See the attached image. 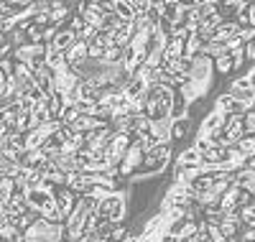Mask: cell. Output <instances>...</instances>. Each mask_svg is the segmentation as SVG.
I'll return each mask as SVG.
<instances>
[{
    "label": "cell",
    "mask_w": 255,
    "mask_h": 242,
    "mask_svg": "<svg viewBox=\"0 0 255 242\" xmlns=\"http://www.w3.org/2000/svg\"><path fill=\"white\" fill-rule=\"evenodd\" d=\"M148 92V84L143 82V79H130V84L125 87V95H128V100H138V97H143Z\"/></svg>",
    "instance_id": "cell-10"
},
{
    "label": "cell",
    "mask_w": 255,
    "mask_h": 242,
    "mask_svg": "<svg viewBox=\"0 0 255 242\" xmlns=\"http://www.w3.org/2000/svg\"><path fill=\"white\" fill-rule=\"evenodd\" d=\"M232 102H235V97H232L230 92H222V95L215 97V107H212V110H217V113H230Z\"/></svg>",
    "instance_id": "cell-13"
},
{
    "label": "cell",
    "mask_w": 255,
    "mask_h": 242,
    "mask_svg": "<svg viewBox=\"0 0 255 242\" xmlns=\"http://www.w3.org/2000/svg\"><path fill=\"white\" fill-rule=\"evenodd\" d=\"M245 74H248V77H250V79H253V82H255V64H250V69H248V72H245Z\"/></svg>",
    "instance_id": "cell-29"
},
{
    "label": "cell",
    "mask_w": 255,
    "mask_h": 242,
    "mask_svg": "<svg viewBox=\"0 0 255 242\" xmlns=\"http://www.w3.org/2000/svg\"><path fill=\"white\" fill-rule=\"evenodd\" d=\"M158 242H179V240H176L171 232L166 230V232H161V235H158Z\"/></svg>",
    "instance_id": "cell-26"
},
{
    "label": "cell",
    "mask_w": 255,
    "mask_h": 242,
    "mask_svg": "<svg viewBox=\"0 0 255 242\" xmlns=\"http://www.w3.org/2000/svg\"><path fill=\"white\" fill-rule=\"evenodd\" d=\"M250 87H255V82L248 77V74H243V77H238V79H232L230 82V87H227V92L230 95H235V92H243V90H250Z\"/></svg>",
    "instance_id": "cell-12"
},
{
    "label": "cell",
    "mask_w": 255,
    "mask_h": 242,
    "mask_svg": "<svg viewBox=\"0 0 255 242\" xmlns=\"http://www.w3.org/2000/svg\"><path fill=\"white\" fill-rule=\"evenodd\" d=\"M171 127H174V120L171 118H161V120H153V130H151V133L161 143H171Z\"/></svg>",
    "instance_id": "cell-5"
},
{
    "label": "cell",
    "mask_w": 255,
    "mask_h": 242,
    "mask_svg": "<svg viewBox=\"0 0 255 242\" xmlns=\"http://www.w3.org/2000/svg\"><path fill=\"white\" fill-rule=\"evenodd\" d=\"M102 56H105V46L100 41H90V59L92 61H102Z\"/></svg>",
    "instance_id": "cell-19"
},
{
    "label": "cell",
    "mask_w": 255,
    "mask_h": 242,
    "mask_svg": "<svg viewBox=\"0 0 255 242\" xmlns=\"http://www.w3.org/2000/svg\"><path fill=\"white\" fill-rule=\"evenodd\" d=\"M248 3V0H222V5H227V8H232V10H235V15H238V10L243 8Z\"/></svg>",
    "instance_id": "cell-25"
},
{
    "label": "cell",
    "mask_w": 255,
    "mask_h": 242,
    "mask_svg": "<svg viewBox=\"0 0 255 242\" xmlns=\"http://www.w3.org/2000/svg\"><path fill=\"white\" fill-rule=\"evenodd\" d=\"M238 196H240V186H235L232 184L225 194H222V199H220V207L225 209V212H230V209H238Z\"/></svg>",
    "instance_id": "cell-9"
},
{
    "label": "cell",
    "mask_w": 255,
    "mask_h": 242,
    "mask_svg": "<svg viewBox=\"0 0 255 242\" xmlns=\"http://www.w3.org/2000/svg\"><path fill=\"white\" fill-rule=\"evenodd\" d=\"M174 166H176V168H186V166H202V153H199L194 145H189V148H184V150L179 153V156H176Z\"/></svg>",
    "instance_id": "cell-4"
},
{
    "label": "cell",
    "mask_w": 255,
    "mask_h": 242,
    "mask_svg": "<svg viewBox=\"0 0 255 242\" xmlns=\"http://www.w3.org/2000/svg\"><path fill=\"white\" fill-rule=\"evenodd\" d=\"M79 107L77 105H64V110H61V113H59V125H64V127H74V122L79 120Z\"/></svg>",
    "instance_id": "cell-7"
},
{
    "label": "cell",
    "mask_w": 255,
    "mask_h": 242,
    "mask_svg": "<svg viewBox=\"0 0 255 242\" xmlns=\"http://www.w3.org/2000/svg\"><path fill=\"white\" fill-rule=\"evenodd\" d=\"M238 148L245 153L248 158H250V156H255V135H245V138L238 143Z\"/></svg>",
    "instance_id": "cell-17"
},
{
    "label": "cell",
    "mask_w": 255,
    "mask_h": 242,
    "mask_svg": "<svg viewBox=\"0 0 255 242\" xmlns=\"http://www.w3.org/2000/svg\"><path fill=\"white\" fill-rule=\"evenodd\" d=\"M54 199H56V207L61 209V214H64V219H69V214L77 209V202H79V196L72 191V189H67V186H61V189H56V194H54ZM67 225V222H64Z\"/></svg>",
    "instance_id": "cell-2"
},
{
    "label": "cell",
    "mask_w": 255,
    "mask_h": 242,
    "mask_svg": "<svg viewBox=\"0 0 255 242\" xmlns=\"http://www.w3.org/2000/svg\"><path fill=\"white\" fill-rule=\"evenodd\" d=\"M125 237H128V227H125V222H120V225H113L110 240H113V242H123Z\"/></svg>",
    "instance_id": "cell-20"
},
{
    "label": "cell",
    "mask_w": 255,
    "mask_h": 242,
    "mask_svg": "<svg viewBox=\"0 0 255 242\" xmlns=\"http://www.w3.org/2000/svg\"><path fill=\"white\" fill-rule=\"evenodd\" d=\"M225 43H227V51H235V49H243V46H245V41L240 38V33H235V36H230V38H227Z\"/></svg>",
    "instance_id": "cell-22"
},
{
    "label": "cell",
    "mask_w": 255,
    "mask_h": 242,
    "mask_svg": "<svg viewBox=\"0 0 255 242\" xmlns=\"http://www.w3.org/2000/svg\"><path fill=\"white\" fill-rule=\"evenodd\" d=\"M148 8H151V0H133V10H135V15H143Z\"/></svg>",
    "instance_id": "cell-23"
},
{
    "label": "cell",
    "mask_w": 255,
    "mask_h": 242,
    "mask_svg": "<svg viewBox=\"0 0 255 242\" xmlns=\"http://www.w3.org/2000/svg\"><path fill=\"white\" fill-rule=\"evenodd\" d=\"M248 168H250V171H255V156H250V158H248Z\"/></svg>",
    "instance_id": "cell-30"
},
{
    "label": "cell",
    "mask_w": 255,
    "mask_h": 242,
    "mask_svg": "<svg viewBox=\"0 0 255 242\" xmlns=\"http://www.w3.org/2000/svg\"><path fill=\"white\" fill-rule=\"evenodd\" d=\"M253 3H255V0H253Z\"/></svg>",
    "instance_id": "cell-34"
},
{
    "label": "cell",
    "mask_w": 255,
    "mask_h": 242,
    "mask_svg": "<svg viewBox=\"0 0 255 242\" xmlns=\"http://www.w3.org/2000/svg\"><path fill=\"white\" fill-rule=\"evenodd\" d=\"M130 43H133V33H130V31H115V33H113V46L128 49Z\"/></svg>",
    "instance_id": "cell-14"
},
{
    "label": "cell",
    "mask_w": 255,
    "mask_h": 242,
    "mask_svg": "<svg viewBox=\"0 0 255 242\" xmlns=\"http://www.w3.org/2000/svg\"><path fill=\"white\" fill-rule=\"evenodd\" d=\"M168 118H171L174 122H176V120H184V118H189V100H186V95H184L181 90H176V95H174V102H171V113H168Z\"/></svg>",
    "instance_id": "cell-3"
},
{
    "label": "cell",
    "mask_w": 255,
    "mask_h": 242,
    "mask_svg": "<svg viewBox=\"0 0 255 242\" xmlns=\"http://www.w3.org/2000/svg\"><path fill=\"white\" fill-rule=\"evenodd\" d=\"M230 56H232V69H240L243 64H245V59H248L245 46H243V49H235V51H230Z\"/></svg>",
    "instance_id": "cell-18"
},
{
    "label": "cell",
    "mask_w": 255,
    "mask_h": 242,
    "mask_svg": "<svg viewBox=\"0 0 255 242\" xmlns=\"http://www.w3.org/2000/svg\"><path fill=\"white\" fill-rule=\"evenodd\" d=\"M243 125H245V135H255V110L245 113V118H243Z\"/></svg>",
    "instance_id": "cell-21"
},
{
    "label": "cell",
    "mask_w": 255,
    "mask_h": 242,
    "mask_svg": "<svg viewBox=\"0 0 255 242\" xmlns=\"http://www.w3.org/2000/svg\"><path fill=\"white\" fill-rule=\"evenodd\" d=\"M102 61L108 64V67H113V64H120V61H123V49H118V46L105 49V56H102Z\"/></svg>",
    "instance_id": "cell-15"
},
{
    "label": "cell",
    "mask_w": 255,
    "mask_h": 242,
    "mask_svg": "<svg viewBox=\"0 0 255 242\" xmlns=\"http://www.w3.org/2000/svg\"><path fill=\"white\" fill-rule=\"evenodd\" d=\"M215 72H217V74H230V72H232V56H230V54L215 59Z\"/></svg>",
    "instance_id": "cell-16"
},
{
    "label": "cell",
    "mask_w": 255,
    "mask_h": 242,
    "mask_svg": "<svg viewBox=\"0 0 255 242\" xmlns=\"http://www.w3.org/2000/svg\"><path fill=\"white\" fill-rule=\"evenodd\" d=\"M128 199H130V189H120V191H115L110 199H105V202H100L97 204V214L100 217H108L113 225H120L123 219L128 217Z\"/></svg>",
    "instance_id": "cell-1"
},
{
    "label": "cell",
    "mask_w": 255,
    "mask_h": 242,
    "mask_svg": "<svg viewBox=\"0 0 255 242\" xmlns=\"http://www.w3.org/2000/svg\"><path fill=\"white\" fill-rule=\"evenodd\" d=\"M113 10H115L123 20H133V18H135V10H133V5L128 3V0H113Z\"/></svg>",
    "instance_id": "cell-11"
},
{
    "label": "cell",
    "mask_w": 255,
    "mask_h": 242,
    "mask_svg": "<svg viewBox=\"0 0 255 242\" xmlns=\"http://www.w3.org/2000/svg\"><path fill=\"white\" fill-rule=\"evenodd\" d=\"M189 133H191V120H189V118L176 120V122H174V127H171V145H176V143L186 140V135H189Z\"/></svg>",
    "instance_id": "cell-6"
},
{
    "label": "cell",
    "mask_w": 255,
    "mask_h": 242,
    "mask_svg": "<svg viewBox=\"0 0 255 242\" xmlns=\"http://www.w3.org/2000/svg\"><path fill=\"white\" fill-rule=\"evenodd\" d=\"M179 5H181V8H194L197 0H179Z\"/></svg>",
    "instance_id": "cell-27"
},
{
    "label": "cell",
    "mask_w": 255,
    "mask_h": 242,
    "mask_svg": "<svg viewBox=\"0 0 255 242\" xmlns=\"http://www.w3.org/2000/svg\"><path fill=\"white\" fill-rule=\"evenodd\" d=\"M102 242H113V240H102Z\"/></svg>",
    "instance_id": "cell-32"
},
{
    "label": "cell",
    "mask_w": 255,
    "mask_h": 242,
    "mask_svg": "<svg viewBox=\"0 0 255 242\" xmlns=\"http://www.w3.org/2000/svg\"><path fill=\"white\" fill-rule=\"evenodd\" d=\"M235 33H240V26H238V20H222V23L217 26V31H215V41H227L230 36H235Z\"/></svg>",
    "instance_id": "cell-8"
},
{
    "label": "cell",
    "mask_w": 255,
    "mask_h": 242,
    "mask_svg": "<svg viewBox=\"0 0 255 242\" xmlns=\"http://www.w3.org/2000/svg\"><path fill=\"white\" fill-rule=\"evenodd\" d=\"M250 26L255 28V3H253V0H250Z\"/></svg>",
    "instance_id": "cell-28"
},
{
    "label": "cell",
    "mask_w": 255,
    "mask_h": 242,
    "mask_svg": "<svg viewBox=\"0 0 255 242\" xmlns=\"http://www.w3.org/2000/svg\"><path fill=\"white\" fill-rule=\"evenodd\" d=\"M199 3H204V0H197V5H199Z\"/></svg>",
    "instance_id": "cell-31"
},
{
    "label": "cell",
    "mask_w": 255,
    "mask_h": 242,
    "mask_svg": "<svg viewBox=\"0 0 255 242\" xmlns=\"http://www.w3.org/2000/svg\"><path fill=\"white\" fill-rule=\"evenodd\" d=\"M240 38H243L245 43L255 41V28H253V26H245V28H240Z\"/></svg>",
    "instance_id": "cell-24"
},
{
    "label": "cell",
    "mask_w": 255,
    "mask_h": 242,
    "mask_svg": "<svg viewBox=\"0 0 255 242\" xmlns=\"http://www.w3.org/2000/svg\"><path fill=\"white\" fill-rule=\"evenodd\" d=\"M189 242H194V240H189Z\"/></svg>",
    "instance_id": "cell-33"
}]
</instances>
